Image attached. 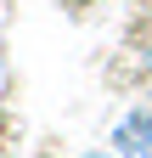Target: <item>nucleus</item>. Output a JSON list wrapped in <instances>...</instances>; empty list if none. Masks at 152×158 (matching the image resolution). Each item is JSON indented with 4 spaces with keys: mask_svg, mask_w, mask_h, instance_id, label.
Segmentation results:
<instances>
[{
    "mask_svg": "<svg viewBox=\"0 0 152 158\" xmlns=\"http://www.w3.org/2000/svg\"><path fill=\"white\" fill-rule=\"evenodd\" d=\"M113 152L118 158H152V107H135L113 124Z\"/></svg>",
    "mask_w": 152,
    "mask_h": 158,
    "instance_id": "nucleus-1",
    "label": "nucleus"
},
{
    "mask_svg": "<svg viewBox=\"0 0 152 158\" xmlns=\"http://www.w3.org/2000/svg\"><path fill=\"white\" fill-rule=\"evenodd\" d=\"M85 158H118V152H85Z\"/></svg>",
    "mask_w": 152,
    "mask_h": 158,
    "instance_id": "nucleus-2",
    "label": "nucleus"
}]
</instances>
